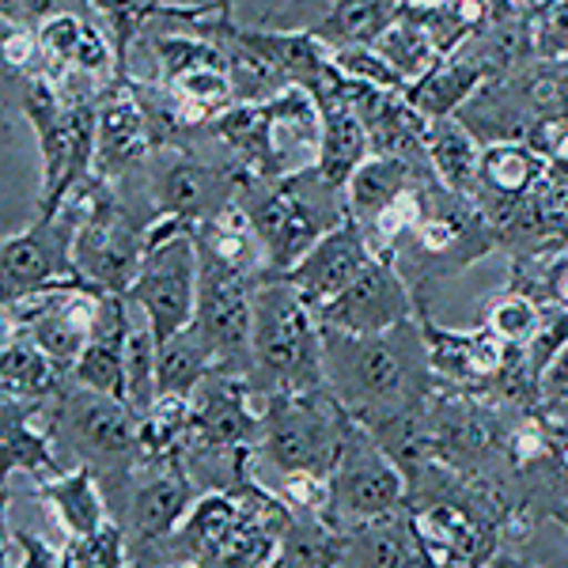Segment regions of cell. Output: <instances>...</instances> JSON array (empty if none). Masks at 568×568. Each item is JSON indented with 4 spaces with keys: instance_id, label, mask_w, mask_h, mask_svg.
Segmentation results:
<instances>
[{
    "instance_id": "cell-25",
    "label": "cell",
    "mask_w": 568,
    "mask_h": 568,
    "mask_svg": "<svg viewBox=\"0 0 568 568\" xmlns=\"http://www.w3.org/2000/svg\"><path fill=\"white\" fill-rule=\"evenodd\" d=\"M425 152L433 163L436 179L447 190L463 197H474L478 190V168H481V152L485 144L470 133V125L463 118H433L425 133Z\"/></svg>"
},
{
    "instance_id": "cell-8",
    "label": "cell",
    "mask_w": 568,
    "mask_h": 568,
    "mask_svg": "<svg viewBox=\"0 0 568 568\" xmlns=\"http://www.w3.org/2000/svg\"><path fill=\"white\" fill-rule=\"evenodd\" d=\"M409 481L398 470V463L383 452V444L349 414L345 425L342 459L329 474V500H326V524L334 530H349L368 519L390 516L406 504Z\"/></svg>"
},
{
    "instance_id": "cell-11",
    "label": "cell",
    "mask_w": 568,
    "mask_h": 568,
    "mask_svg": "<svg viewBox=\"0 0 568 568\" xmlns=\"http://www.w3.org/2000/svg\"><path fill=\"white\" fill-rule=\"evenodd\" d=\"M254 284L258 281H251L246 273L201 254L194 326L213 345L220 372L246 375V379L254 372Z\"/></svg>"
},
{
    "instance_id": "cell-5",
    "label": "cell",
    "mask_w": 568,
    "mask_h": 568,
    "mask_svg": "<svg viewBox=\"0 0 568 568\" xmlns=\"http://www.w3.org/2000/svg\"><path fill=\"white\" fill-rule=\"evenodd\" d=\"M262 433L254 452L281 474H318L329 481L342 459L349 409L329 390L262 394Z\"/></svg>"
},
{
    "instance_id": "cell-44",
    "label": "cell",
    "mask_w": 568,
    "mask_h": 568,
    "mask_svg": "<svg viewBox=\"0 0 568 568\" xmlns=\"http://www.w3.org/2000/svg\"><path fill=\"white\" fill-rule=\"evenodd\" d=\"M519 8H527V12H535V8H542V4H549V0H516Z\"/></svg>"
},
{
    "instance_id": "cell-31",
    "label": "cell",
    "mask_w": 568,
    "mask_h": 568,
    "mask_svg": "<svg viewBox=\"0 0 568 568\" xmlns=\"http://www.w3.org/2000/svg\"><path fill=\"white\" fill-rule=\"evenodd\" d=\"M155 364H160V345L149 326V318L136 307L133 326H130V342H125V383H130V409L136 417H144L160 398V383H155Z\"/></svg>"
},
{
    "instance_id": "cell-35",
    "label": "cell",
    "mask_w": 568,
    "mask_h": 568,
    "mask_svg": "<svg viewBox=\"0 0 568 568\" xmlns=\"http://www.w3.org/2000/svg\"><path fill=\"white\" fill-rule=\"evenodd\" d=\"M334 65L337 72L356 80V84H368L379 91H406V80L390 69V61L375 45H345V50H334Z\"/></svg>"
},
{
    "instance_id": "cell-22",
    "label": "cell",
    "mask_w": 568,
    "mask_h": 568,
    "mask_svg": "<svg viewBox=\"0 0 568 568\" xmlns=\"http://www.w3.org/2000/svg\"><path fill=\"white\" fill-rule=\"evenodd\" d=\"M39 420L42 409L0 402V466H4V478L20 470L34 485H42L72 470V466L61 463L50 428H39Z\"/></svg>"
},
{
    "instance_id": "cell-33",
    "label": "cell",
    "mask_w": 568,
    "mask_h": 568,
    "mask_svg": "<svg viewBox=\"0 0 568 568\" xmlns=\"http://www.w3.org/2000/svg\"><path fill=\"white\" fill-rule=\"evenodd\" d=\"M542 323H546L542 300H535L524 288H511V284L500 296H493L489 307H485V326H489L504 345H524L527 349V345L542 334Z\"/></svg>"
},
{
    "instance_id": "cell-17",
    "label": "cell",
    "mask_w": 568,
    "mask_h": 568,
    "mask_svg": "<svg viewBox=\"0 0 568 568\" xmlns=\"http://www.w3.org/2000/svg\"><path fill=\"white\" fill-rule=\"evenodd\" d=\"M417 318H420V329H425L428 361H433L436 379L447 383V387H481V390H489V383L497 379V372L504 364L508 345H504L485 323L478 329H444V326H436L433 315H428V307H425V300H420V307H417Z\"/></svg>"
},
{
    "instance_id": "cell-6",
    "label": "cell",
    "mask_w": 568,
    "mask_h": 568,
    "mask_svg": "<svg viewBox=\"0 0 568 568\" xmlns=\"http://www.w3.org/2000/svg\"><path fill=\"white\" fill-rule=\"evenodd\" d=\"M42 420L58 452H72L80 459L77 466H91L110 489H122L133 466L141 463L136 414L110 394H95L69 379V387L42 409Z\"/></svg>"
},
{
    "instance_id": "cell-42",
    "label": "cell",
    "mask_w": 568,
    "mask_h": 568,
    "mask_svg": "<svg viewBox=\"0 0 568 568\" xmlns=\"http://www.w3.org/2000/svg\"><path fill=\"white\" fill-rule=\"evenodd\" d=\"M549 179H554L557 186L568 190V160H554V163H549Z\"/></svg>"
},
{
    "instance_id": "cell-24",
    "label": "cell",
    "mask_w": 568,
    "mask_h": 568,
    "mask_svg": "<svg viewBox=\"0 0 568 568\" xmlns=\"http://www.w3.org/2000/svg\"><path fill=\"white\" fill-rule=\"evenodd\" d=\"M436 179L428 163L406 160V155H383L375 152L361 163V171L345 186V201H349V216L356 224H372L383 209H390L402 194H409L420 182Z\"/></svg>"
},
{
    "instance_id": "cell-14",
    "label": "cell",
    "mask_w": 568,
    "mask_h": 568,
    "mask_svg": "<svg viewBox=\"0 0 568 568\" xmlns=\"http://www.w3.org/2000/svg\"><path fill=\"white\" fill-rule=\"evenodd\" d=\"M420 296L417 288L406 281V273L398 270L390 258L368 262V270L356 277L334 304L318 311V323L345 329V334H387V329L417 318Z\"/></svg>"
},
{
    "instance_id": "cell-26",
    "label": "cell",
    "mask_w": 568,
    "mask_h": 568,
    "mask_svg": "<svg viewBox=\"0 0 568 568\" xmlns=\"http://www.w3.org/2000/svg\"><path fill=\"white\" fill-rule=\"evenodd\" d=\"M42 504H50L58 511L61 527L69 530V538H91L106 527V504H103V485H99L91 466H72L69 474L53 481L34 485Z\"/></svg>"
},
{
    "instance_id": "cell-29",
    "label": "cell",
    "mask_w": 568,
    "mask_h": 568,
    "mask_svg": "<svg viewBox=\"0 0 568 568\" xmlns=\"http://www.w3.org/2000/svg\"><path fill=\"white\" fill-rule=\"evenodd\" d=\"M402 12L433 39L439 58L459 53L489 23L493 0H439V4H402Z\"/></svg>"
},
{
    "instance_id": "cell-13",
    "label": "cell",
    "mask_w": 568,
    "mask_h": 568,
    "mask_svg": "<svg viewBox=\"0 0 568 568\" xmlns=\"http://www.w3.org/2000/svg\"><path fill=\"white\" fill-rule=\"evenodd\" d=\"M103 296L106 292L91 288V284H61V288L34 292L16 304H4V329L27 334L58 368L72 372V364L80 361L84 345L95 334Z\"/></svg>"
},
{
    "instance_id": "cell-21",
    "label": "cell",
    "mask_w": 568,
    "mask_h": 568,
    "mask_svg": "<svg viewBox=\"0 0 568 568\" xmlns=\"http://www.w3.org/2000/svg\"><path fill=\"white\" fill-rule=\"evenodd\" d=\"M197 504L194 481H190L186 466L182 463H168L155 466V474L149 481H141L130 497V527L133 538L144 549L171 542L175 530L186 524L190 508Z\"/></svg>"
},
{
    "instance_id": "cell-36",
    "label": "cell",
    "mask_w": 568,
    "mask_h": 568,
    "mask_svg": "<svg viewBox=\"0 0 568 568\" xmlns=\"http://www.w3.org/2000/svg\"><path fill=\"white\" fill-rule=\"evenodd\" d=\"M530 31H535L538 61H568V0H549V4L535 8Z\"/></svg>"
},
{
    "instance_id": "cell-37",
    "label": "cell",
    "mask_w": 568,
    "mask_h": 568,
    "mask_svg": "<svg viewBox=\"0 0 568 568\" xmlns=\"http://www.w3.org/2000/svg\"><path fill=\"white\" fill-rule=\"evenodd\" d=\"M122 561H125L122 530L114 524H106L91 538H72L61 568H122Z\"/></svg>"
},
{
    "instance_id": "cell-23",
    "label": "cell",
    "mask_w": 568,
    "mask_h": 568,
    "mask_svg": "<svg viewBox=\"0 0 568 568\" xmlns=\"http://www.w3.org/2000/svg\"><path fill=\"white\" fill-rule=\"evenodd\" d=\"M69 387V372L45 356L27 334L4 329V349H0V402H16V406L45 409L61 390Z\"/></svg>"
},
{
    "instance_id": "cell-43",
    "label": "cell",
    "mask_w": 568,
    "mask_h": 568,
    "mask_svg": "<svg viewBox=\"0 0 568 568\" xmlns=\"http://www.w3.org/2000/svg\"><path fill=\"white\" fill-rule=\"evenodd\" d=\"M216 16L220 20H235V0H216Z\"/></svg>"
},
{
    "instance_id": "cell-9",
    "label": "cell",
    "mask_w": 568,
    "mask_h": 568,
    "mask_svg": "<svg viewBox=\"0 0 568 568\" xmlns=\"http://www.w3.org/2000/svg\"><path fill=\"white\" fill-rule=\"evenodd\" d=\"M149 254V224L133 213V205L106 182L91 213L80 220L72 258L91 288L106 296H125Z\"/></svg>"
},
{
    "instance_id": "cell-39",
    "label": "cell",
    "mask_w": 568,
    "mask_h": 568,
    "mask_svg": "<svg viewBox=\"0 0 568 568\" xmlns=\"http://www.w3.org/2000/svg\"><path fill=\"white\" fill-rule=\"evenodd\" d=\"M568 402V345L549 361V368L542 372V402Z\"/></svg>"
},
{
    "instance_id": "cell-38",
    "label": "cell",
    "mask_w": 568,
    "mask_h": 568,
    "mask_svg": "<svg viewBox=\"0 0 568 568\" xmlns=\"http://www.w3.org/2000/svg\"><path fill=\"white\" fill-rule=\"evenodd\" d=\"M4 535L20 546V561L8 565V568H61L65 565V549L50 546L45 538L31 535V530H16V535L12 530H4Z\"/></svg>"
},
{
    "instance_id": "cell-30",
    "label": "cell",
    "mask_w": 568,
    "mask_h": 568,
    "mask_svg": "<svg viewBox=\"0 0 568 568\" xmlns=\"http://www.w3.org/2000/svg\"><path fill=\"white\" fill-rule=\"evenodd\" d=\"M220 368L213 345L201 337L197 326L179 329L171 342L160 345V364H155V383H160V394H171V398H194L201 383L209 379Z\"/></svg>"
},
{
    "instance_id": "cell-41",
    "label": "cell",
    "mask_w": 568,
    "mask_h": 568,
    "mask_svg": "<svg viewBox=\"0 0 568 568\" xmlns=\"http://www.w3.org/2000/svg\"><path fill=\"white\" fill-rule=\"evenodd\" d=\"M485 568H538V565H530L527 557H519V554H493Z\"/></svg>"
},
{
    "instance_id": "cell-7",
    "label": "cell",
    "mask_w": 568,
    "mask_h": 568,
    "mask_svg": "<svg viewBox=\"0 0 568 568\" xmlns=\"http://www.w3.org/2000/svg\"><path fill=\"white\" fill-rule=\"evenodd\" d=\"M141 194L136 201L130 194H122L130 205L136 209V216L160 220V216H179L190 220V224H201V220L224 213L235 197H240V171L227 155H201L197 144L194 149H155L149 155L141 171Z\"/></svg>"
},
{
    "instance_id": "cell-34",
    "label": "cell",
    "mask_w": 568,
    "mask_h": 568,
    "mask_svg": "<svg viewBox=\"0 0 568 568\" xmlns=\"http://www.w3.org/2000/svg\"><path fill=\"white\" fill-rule=\"evenodd\" d=\"M88 4H91V12L99 16V23H103L106 39L118 53V65H122V77H125V72H130L133 45L144 39L149 23L155 20L160 0H88Z\"/></svg>"
},
{
    "instance_id": "cell-27",
    "label": "cell",
    "mask_w": 568,
    "mask_h": 568,
    "mask_svg": "<svg viewBox=\"0 0 568 568\" xmlns=\"http://www.w3.org/2000/svg\"><path fill=\"white\" fill-rule=\"evenodd\" d=\"M485 84H489V77H485L474 61H466L463 53H452V58H439L417 84H409L406 99L428 118V122H433V118H459V110L470 103Z\"/></svg>"
},
{
    "instance_id": "cell-15",
    "label": "cell",
    "mask_w": 568,
    "mask_h": 568,
    "mask_svg": "<svg viewBox=\"0 0 568 568\" xmlns=\"http://www.w3.org/2000/svg\"><path fill=\"white\" fill-rule=\"evenodd\" d=\"M155 152L144 110L136 106L125 77L110 80L95 103V175L106 182H125L149 163Z\"/></svg>"
},
{
    "instance_id": "cell-20",
    "label": "cell",
    "mask_w": 568,
    "mask_h": 568,
    "mask_svg": "<svg viewBox=\"0 0 568 568\" xmlns=\"http://www.w3.org/2000/svg\"><path fill=\"white\" fill-rule=\"evenodd\" d=\"M133 311L136 307L125 296H103L95 334H91V342L84 345L80 361L72 364V372H69V379L77 383V387L110 394V398H118V402L130 398V383H125V342H130ZM125 406H130V402H125Z\"/></svg>"
},
{
    "instance_id": "cell-2",
    "label": "cell",
    "mask_w": 568,
    "mask_h": 568,
    "mask_svg": "<svg viewBox=\"0 0 568 568\" xmlns=\"http://www.w3.org/2000/svg\"><path fill=\"white\" fill-rule=\"evenodd\" d=\"M220 152L240 175L284 179L315 168L323 141V110L307 88H284L265 103H235L209 125Z\"/></svg>"
},
{
    "instance_id": "cell-3",
    "label": "cell",
    "mask_w": 568,
    "mask_h": 568,
    "mask_svg": "<svg viewBox=\"0 0 568 568\" xmlns=\"http://www.w3.org/2000/svg\"><path fill=\"white\" fill-rule=\"evenodd\" d=\"M235 201L251 216L265 246V262H270L265 277H284L311 246L349 216L345 190L329 186L315 168L284 179L240 175V197Z\"/></svg>"
},
{
    "instance_id": "cell-4",
    "label": "cell",
    "mask_w": 568,
    "mask_h": 568,
    "mask_svg": "<svg viewBox=\"0 0 568 568\" xmlns=\"http://www.w3.org/2000/svg\"><path fill=\"white\" fill-rule=\"evenodd\" d=\"M258 394L329 390L323 372V323L284 277L254 284V372Z\"/></svg>"
},
{
    "instance_id": "cell-12",
    "label": "cell",
    "mask_w": 568,
    "mask_h": 568,
    "mask_svg": "<svg viewBox=\"0 0 568 568\" xmlns=\"http://www.w3.org/2000/svg\"><path fill=\"white\" fill-rule=\"evenodd\" d=\"M197 284H201V254L194 232L149 246L144 265L136 273L133 288L125 292L133 307L149 318L155 345L171 342L179 329L194 326L197 318Z\"/></svg>"
},
{
    "instance_id": "cell-16",
    "label": "cell",
    "mask_w": 568,
    "mask_h": 568,
    "mask_svg": "<svg viewBox=\"0 0 568 568\" xmlns=\"http://www.w3.org/2000/svg\"><path fill=\"white\" fill-rule=\"evenodd\" d=\"M375 258V251L364 240L361 224L353 216H345L334 232H326L311 251L284 273V281L307 300L311 311H323L326 304H334L349 284L368 270V262Z\"/></svg>"
},
{
    "instance_id": "cell-32",
    "label": "cell",
    "mask_w": 568,
    "mask_h": 568,
    "mask_svg": "<svg viewBox=\"0 0 568 568\" xmlns=\"http://www.w3.org/2000/svg\"><path fill=\"white\" fill-rule=\"evenodd\" d=\"M375 50H379L383 58L390 61V69L406 80V91L439 61V50L433 45V39H428V34L420 31L406 12H402L398 20H394L387 31L375 39Z\"/></svg>"
},
{
    "instance_id": "cell-18",
    "label": "cell",
    "mask_w": 568,
    "mask_h": 568,
    "mask_svg": "<svg viewBox=\"0 0 568 568\" xmlns=\"http://www.w3.org/2000/svg\"><path fill=\"white\" fill-rule=\"evenodd\" d=\"M436 557L420 538L417 516L390 511L337 530V568H433Z\"/></svg>"
},
{
    "instance_id": "cell-19",
    "label": "cell",
    "mask_w": 568,
    "mask_h": 568,
    "mask_svg": "<svg viewBox=\"0 0 568 568\" xmlns=\"http://www.w3.org/2000/svg\"><path fill=\"white\" fill-rule=\"evenodd\" d=\"M342 84H345V77L334 65L329 80L315 91L318 110H323V141H318L315 171L337 190L349 186V179L361 171V163L368 160V155H375L368 125H364V118L349 106Z\"/></svg>"
},
{
    "instance_id": "cell-45",
    "label": "cell",
    "mask_w": 568,
    "mask_h": 568,
    "mask_svg": "<svg viewBox=\"0 0 568 568\" xmlns=\"http://www.w3.org/2000/svg\"><path fill=\"white\" fill-rule=\"evenodd\" d=\"M398 4H439V0H398Z\"/></svg>"
},
{
    "instance_id": "cell-40",
    "label": "cell",
    "mask_w": 568,
    "mask_h": 568,
    "mask_svg": "<svg viewBox=\"0 0 568 568\" xmlns=\"http://www.w3.org/2000/svg\"><path fill=\"white\" fill-rule=\"evenodd\" d=\"M538 409H542V406H538ZM549 463H554L557 470H561L565 478H568V433L565 436L554 433V459H549Z\"/></svg>"
},
{
    "instance_id": "cell-28",
    "label": "cell",
    "mask_w": 568,
    "mask_h": 568,
    "mask_svg": "<svg viewBox=\"0 0 568 568\" xmlns=\"http://www.w3.org/2000/svg\"><path fill=\"white\" fill-rule=\"evenodd\" d=\"M402 16L398 0H334L329 12L311 31L326 50H345V45H375L387 27Z\"/></svg>"
},
{
    "instance_id": "cell-1",
    "label": "cell",
    "mask_w": 568,
    "mask_h": 568,
    "mask_svg": "<svg viewBox=\"0 0 568 568\" xmlns=\"http://www.w3.org/2000/svg\"><path fill=\"white\" fill-rule=\"evenodd\" d=\"M323 372L329 394L364 425L428 406L444 387L428 361L420 318L387 334H345L323 326Z\"/></svg>"
},
{
    "instance_id": "cell-10",
    "label": "cell",
    "mask_w": 568,
    "mask_h": 568,
    "mask_svg": "<svg viewBox=\"0 0 568 568\" xmlns=\"http://www.w3.org/2000/svg\"><path fill=\"white\" fill-rule=\"evenodd\" d=\"M80 220L84 213L65 201L53 213H39L23 232L4 235L0 243V300L4 304L45 288H61V284H88L72 258Z\"/></svg>"
}]
</instances>
